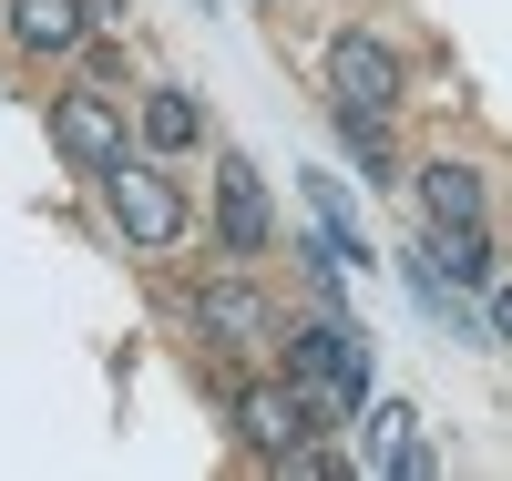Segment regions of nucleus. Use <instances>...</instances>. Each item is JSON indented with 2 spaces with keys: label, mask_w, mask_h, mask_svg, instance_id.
<instances>
[{
  "label": "nucleus",
  "mask_w": 512,
  "mask_h": 481,
  "mask_svg": "<svg viewBox=\"0 0 512 481\" xmlns=\"http://www.w3.org/2000/svg\"><path fill=\"white\" fill-rule=\"evenodd\" d=\"M287 379L308 389V420L338 430L349 410H369V338L349 318H308V328H287Z\"/></svg>",
  "instance_id": "f257e3e1"
},
{
  "label": "nucleus",
  "mask_w": 512,
  "mask_h": 481,
  "mask_svg": "<svg viewBox=\"0 0 512 481\" xmlns=\"http://www.w3.org/2000/svg\"><path fill=\"white\" fill-rule=\"evenodd\" d=\"M103 205H113V226L134 236V246H175L185 236V195H175V174H154L144 154H123L113 174H93Z\"/></svg>",
  "instance_id": "f03ea898"
},
{
  "label": "nucleus",
  "mask_w": 512,
  "mask_h": 481,
  "mask_svg": "<svg viewBox=\"0 0 512 481\" xmlns=\"http://www.w3.org/2000/svg\"><path fill=\"white\" fill-rule=\"evenodd\" d=\"M236 430H246V451L287 461V451L318 430V420H308V389H297V379H287V389H277V379H246V389H236Z\"/></svg>",
  "instance_id": "7ed1b4c3"
},
{
  "label": "nucleus",
  "mask_w": 512,
  "mask_h": 481,
  "mask_svg": "<svg viewBox=\"0 0 512 481\" xmlns=\"http://www.w3.org/2000/svg\"><path fill=\"white\" fill-rule=\"evenodd\" d=\"M328 93L390 113V103H400V52H390V41H369V31H338V41H328Z\"/></svg>",
  "instance_id": "20e7f679"
},
{
  "label": "nucleus",
  "mask_w": 512,
  "mask_h": 481,
  "mask_svg": "<svg viewBox=\"0 0 512 481\" xmlns=\"http://www.w3.org/2000/svg\"><path fill=\"white\" fill-rule=\"evenodd\" d=\"M52 144H62L82 174H113L123 154H134V144H123V113H113L103 93H62V103H52Z\"/></svg>",
  "instance_id": "39448f33"
},
{
  "label": "nucleus",
  "mask_w": 512,
  "mask_h": 481,
  "mask_svg": "<svg viewBox=\"0 0 512 481\" xmlns=\"http://www.w3.org/2000/svg\"><path fill=\"white\" fill-rule=\"evenodd\" d=\"M195 328L216 338V348H256V338H277V308H267L256 287L216 277V287H195Z\"/></svg>",
  "instance_id": "423d86ee"
},
{
  "label": "nucleus",
  "mask_w": 512,
  "mask_h": 481,
  "mask_svg": "<svg viewBox=\"0 0 512 481\" xmlns=\"http://www.w3.org/2000/svg\"><path fill=\"white\" fill-rule=\"evenodd\" d=\"M216 236H226V256H256V246H267V185H256V164H236V154H226V174H216Z\"/></svg>",
  "instance_id": "0eeeda50"
},
{
  "label": "nucleus",
  "mask_w": 512,
  "mask_h": 481,
  "mask_svg": "<svg viewBox=\"0 0 512 481\" xmlns=\"http://www.w3.org/2000/svg\"><path fill=\"white\" fill-rule=\"evenodd\" d=\"M82 21H93L82 0H11V11H0V31H11L21 52H72Z\"/></svg>",
  "instance_id": "6e6552de"
},
{
  "label": "nucleus",
  "mask_w": 512,
  "mask_h": 481,
  "mask_svg": "<svg viewBox=\"0 0 512 481\" xmlns=\"http://www.w3.org/2000/svg\"><path fill=\"white\" fill-rule=\"evenodd\" d=\"M420 205H431V226H482V174L472 164H420Z\"/></svg>",
  "instance_id": "1a4fd4ad"
},
{
  "label": "nucleus",
  "mask_w": 512,
  "mask_h": 481,
  "mask_svg": "<svg viewBox=\"0 0 512 481\" xmlns=\"http://www.w3.org/2000/svg\"><path fill=\"white\" fill-rule=\"evenodd\" d=\"M420 267H431L441 287H482V277H492V246H482V226H431Z\"/></svg>",
  "instance_id": "9d476101"
},
{
  "label": "nucleus",
  "mask_w": 512,
  "mask_h": 481,
  "mask_svg": "<svg viewBox=\"0 0 512 481\" xmlns=\"http://www.w3.org/2000/svg\"><path fill=\"white\" fill-rule=\"evenodd\" d=\"M369 471H431V451H420V430L400 400H379L369 410Z\"/></svg>",
  "instance_id": "9b49d317"
},
{
  "label": "nucleus",
  "mask_w": 512,
  "mask_h": 481,
  "mask_svg": "<svg viewBox=\"0 0 512 481\" xmlns=\"http://www.w3.org/2000/svg\"><path fill=\"white\" fill-rule=\"evenodd\" d=\"M338 144H349V164L369 174V185H390V113H369V103H338Z\"/></svg>",
  "instance_id": "f8f14e48"
},
{
  "label": "nucleus",
  "mask_w": 512,
  "mask_h": 481,
  "mask_svg": "<svg viewBox=\"0 0 512 481\" xmlns=\"http://www.w3.org/2000/svg\"><path fill=\"white\" fill-rule=\"evenodd\" d=\"M195 134H205L195 93H144V144H154V154H185Z\"/></svg>",
  "instance_id": "ddd939ff"
},
{
  "label": "nucleus",
  "mask_w": 512,
  "mask_h": 481,
  "mask_svg": "<svg viewBox=\"0 0 512 481\" xmlns=\"http://www.w3.org/2000/svg\"><path fill=\"white\" fill-rule=\"evenodd\" d=\"M482 318H492V338L512 348V287H492V308H482Z\"/></svg>",
  "instance_id": "4468645a"
}]
</instances>
